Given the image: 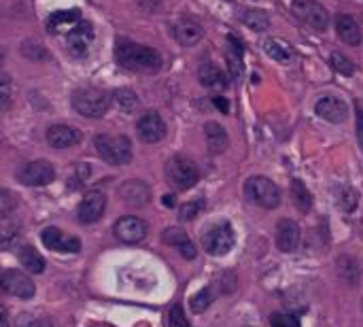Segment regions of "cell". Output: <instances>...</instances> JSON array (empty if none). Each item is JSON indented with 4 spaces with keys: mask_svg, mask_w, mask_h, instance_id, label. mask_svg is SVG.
<instances>
[{
    "mask_svg": "<svg viewBox=\"0 0 363 327\" xmlns=\"http://www.w3.org/2000/svg\"><path fill=\"white\" fill-rule=\"evenodd\" d=\"M314 113L321 119L330 121V124H342V121H346V117H348V104L336 96H325V98L316 100Z\"/></svg>",
    "mask_w": 363,
    "mask_h": 327,
    "instance_id": "2e32d148",
    "label": "cell"
},
{
    "mask_svg": "<svg viewBox=\"0 0 363 327\" xmlns=\"http://www.w3.org/2000/svg\"><path fill=\"white\" fill-rule=\"evenodd\" d=\"M66 43H68V51L76 58L88 56L92 43H94V28L90 22L81 19L68 34H66Z\"/></svg>",
    "mask_w": 363,
    "mask_h": 327,
    "instance_id": "5bb4252c",
    "label": "cell"
},
{
    "mask_svg": "<svg viewBox=\"0 0 363 327\" xmlns=\"http://www.w3.org/2000/svg\"><path fill=\"white\" fill-rule=\"evenodd\" d=\"M264 49L266 54L274 60V62H280V64H289L293 60V51L287 43H282L278 38H268L264 43Z\"/></svg>",
    "mask_w": 363,
    "mask_h": 327,
    "instance_id": "4316f807",
    "label": "cell"
},
{
    "mask_svg": "<svg viewBox=\"0 0 363 327\" xmlns=\"http://www.w3.org/2000/svg\"><path fill=\"white\" fill-rule=\"evenodd\" d=\"M136 130H138L140 141H145L147 145H155V143H159V141H164L166 134H168L166 121L161 119V115L155 113V111H147V113L138 119Z\"/></svg>",
    "mask_w": 363,
    "mask_h": 327,
    "instance_id": "8fae6325",
    "label": "cell"
},
{
    "mask_svg": "<svg viewBox=\"0 0 363 327\" xmlns=\"http://www.w3.org/2000/svg\"><path fill=\"white\" fill-rule=\"evenodd\" d=\"M79 22H81L79 11H76V9H68V11H56V13L49 17L47 26H49V32H56V34L66 32V34H68Z\"/></svg>",
    "mask_w": 363,
    "mask_h": 327,
    "instance_id": "d4e9b609",
    "label": "cell"
},
{
    "mask_svg": "<svg viewBox=\"0 0 363 327\" xmlns=\"http://www.w3.org/2000/svg\"><path fill=\"white\" fill-rule=\"evenodd\" d=\"M164 242H168L170 247H175L185 260H193L197 255L195 244L191 242V238L187 236V232H183L181 228H168V230H164Z\"/></svg>",
    "mask_w": 363,
    "mask_h": 327,
    "instance_id": "44dd1931",
    "label": "cell"
},
{
    "mask_svg": "<svg viewBox=\"0 0 363 327\" xmlns=\"http://www.w3.org/2000/svg\"><path fill=\"white\" fill-rule=\"evenodd\" d=\"M113 232H115V236H117L121 242H126V244H138V242H143V240L147 238L149 225H147V221H143L140 217L130 215V217L117 219L115 225H113Z\"/></svg>",
    "mask_w": 363,
    "mask_h": 327,
    "instance_id": "30bf717a",
    "label": "cell"
},
{
    "mask_svg": "<svg viewBox=\"0 0 363 327\" xmlns=\"http://www.w3.org/2000/svg\"><path fill=\"white\" fill-rule=\"evenodd\" d=\"M338 204H340V209L344 213H353L357 209V204H359V193L353 185H342L338 189Z\"/></svg>",
    "mask_w": 363,
    "mask_h": 327,
    "instance_id": "4dcf8cb0",
    "label": "cell"
},
{
    "mask_svg": "<svg viewBox=\"0 0 363 327\" xmlns=\"http://www.w3.org/2000/svg\"><path fill=\"white\" fill-rule=\"evenodd\" d=\"M22 236V223L15 215L0 217V249H9Z\"/></svg>",
    "mask_w": 363,
    "mask_h": 327,
    "instance_id": "cb8c5ba5",
    "label": "cell"
},
{
    "mask_svg": "<svg viewBox=\"0 0 363 327\" xmlns=\"http://www.w3.org/2000/svg\"><path fill=\"white\" fill-rule=\"evenodd\" d=\"M166 179L168 183L179 189V191H187L191 189L197 181H200V170L195 166V161L187 155H172L166 161Z\"/></svg>",
    "mask_w": 363,
    "mask_h": 327,
    "instance_id": "277c9868",
    "label": "cell"
},
{
    "mask_svg": "<svg viewBox=\"0 0 363 327\" xmlns=\"http://www.w3.org/2000/svg\"><path fill=\"white\" fill-rule=\"evenodd\" d=\"M361 308H363V304H361Z\"/></svg>",
    "mask_w": 363,
    "mask_h": 327,
    "instance_id": "ee69618b",
    "label": "cell"
},
{
    "mask_svg": "<svg viewBox=\"0 0 363 327\" xmlns=\"http://www.w3.org/2000/svg\"><path fill=\"white\" fill-rule=\"evenodd\" d=\"M17 179L28 187H45L56 181V170L47 159H34L17 170Z\"/></svg>",
    "mask_w": 363,
    "mask_h": 327,
    "instance_id": "9c48e42d",
    "label": "cell"
},
{
    "mask_svg": "<svg viewBox=\"0 0 363 327\" xmlns=\"http://www.w3.org/2000/svg\"><path fill=\"white\" fill-rule=\"evenodd\" d=\"M336 32H338L340 40H344L346 45H353V47L361 45V38H363L361 28H359V24L350 15H346V13H338L336 15Z\"/></svg>",
    "mask_w": 363,
    "mask_h": 327,
    "instance_id": "7402d4cb",
    "label": "cell"
},
{
    "mask_svg": "<svg viewBox=\"0 0 363 327\" xmlns=\"http://www.w3.org/2000/svg\"><path fill=\"white\" fill-rule=\"evenodd\" d=\"M168 327H191L181 304H175L168 312Z\"/></svg>",
    "mask_w": 363,
    "mask_h": 327,
    "instance_id": "8d00e7d4",
    "label": "cell"
},
{
    "mask_svg": "<svg viewBox=\"0 0 363 327\" xmlns=\"http://www.w3.org/2000/svg\"><path fill=\"white\" fill-rule=\"evenodd\" d=\"M164 204L166 207H175V196H164Z\"/></svg>",
    "mask_w": 363,
    "mask_h": 327,
    "instance_id": "b9f144b4",
    "label": "cell"
},
{
    "mask_svg": "<svg viewBox=\"0 0 363 327\" xmlns=\"http://www.w3.org/2000/svg\"><path fill=\"white\" fill-rule=\"evenodd\" d=\"M94 149L98 157H102L111 166H126V164L132 161V143L124 134H98L94 138Z\"/></svg>",
    "mask_w": 363,
    "mask_h": 327,
    "instance_id": "3957f363",
    "label": "cell"
},
{
    "mask_svg": "<svg viewBox=\"0 0 363 327\" xmlns=\"http://www.w3.org/2000/svg\"><path fill=\"white\" fill-rule=\"evenodd\" d=\"M0 294H7L19 300H30L36 294L32 278L19 270H0Z\"/></svg>",
    "mask_w": 363,
    "mask_h": 327,
    "instance_id": "ba28073f",
    "label": "cell"
},
{
    "mask_svg": "<svg viewBox=\"0 0 363 327\" xmlns=\"http://www.w3.org/2000/svg\"><path fill=\"white\" fill-rule=\"evenodd\" d=\"M234 244H236V234L227 221L215 223V225L207 228L204 234H202V249L213 257L227 255L234 249Z\"/></svg>",
    "mask_w": 363,
    "mask_h": 327,
    "instance_id": "5b68a950",
    "label": "cell"
},
{
    "mask_svg": "<svg viewBox=\"0 0 363 327\" xmlns=\"http://www.w3.org/2000/svg\"><path fill=\"white\" fill-rule=\"evenodd\" d=\"M204 138H207V147L211 153H223L229 145V136L225 132V128L217 121H209L204 126Z\"/></svg>",
    "mask_w": 363,
    "mask_h": 327,
    "instance_id": "603a6c76",
    "label": "cell"
},
{
    "mask_svg": "<svg viewBox=\"0 0 363 327\" xmlns=\"http://www.w3.org/2000/svg\"><path fill=\"white\" fill-rule=\"evenodd\" d=\"M245 196L261 209H276L280 204V189L268 177H251L245 183Z\"/></svg>",
    "mask_w": 363,
    "mask_h": 327,
    "instance_id": "8992f818",
    "label": "cell"
},
{
    "mask_svg": "<svg viewBox=\"0 0 363 327\" xmlns=\"http://www.w3.org/2000/svg\"><path fill=\"white\" fill-rule=\"evenodd\" d=\"M213 104L221 111V113H229V102L221 96H213Z\"/></svg>",
    "mask_w": 363,
    "mask_h": 327,
    "instance_id": "ab89813d",
    "label": "cell"
},
{
    "mask_svg": "<svg viewBox=\"0 0 363 327\" xmlns=\"http://www.w3.org/2000/svg\"><path fill=\"white\" fill-rule=\"evenodd\" d=\"M270 325L272 327H302L298 317H293V314H278V312L270 317Z\"/></svg>",
    "mask_w": 363,
    "mask_h": 327,
    "instance_id": "74e56055",
    "label": "cell"
},
{
    "mask_svg": "<svg viewBox=\"0 0 363 327\" xmlns=\"http://www.w3.org/2000/svg\"><path fill=\"white\" fill-rule=\"evenodd\" d=\"M330 64H332V68H336L340 74H344V77H350L353 72H355V66L350 64V60L344 56V54H340V51H334L332 56H330Z\"/></svg>",
    "mask_w": 363,
    "mask_h": 327,
    "instance_id": "836d02e7",
    "label": "cell"
},
{
    "mask_svg": "<svg viewBox=\"0 0 363 327\" xmlns=\"http://www.w3.org/2000/svg\"><path fill=\"white\" fill-rule=\"evenodd\" d=\"M47 143L54 149H68V147H74L76 143H81V132L72 126L56 124L47 130Z\"/></svg>",
    "mask_w": 363,
    "mask_h": 327,
    "instance_id": "d6986e66",
    "label": "cell"
},
{
    "mask_svg": "<svg viewBox=\"0 0 363 327\" xmlns=\"http://www.w3.org/2000/svg\"><path fill=\"white\" fill-rule=\"evenodd\" d=\"M5 100H7V92L0 90V102H5Z\"/></svg>",
    "mask_w": 363,
    "mask_h": 327,
    "instance_id": "7bdbcfd3",
    "label": "cell"
},
{
    "mask_svg": "<svg viewBox=\"0 0 363 327\" xmlns=\"http://www.w3.org/2000/svg\"><path fill=\"white\" fill-rule=\"evenodd\" d=\"M106 211V196L102 191H90L86 193V198L79 202V207H76V219L81 223H96L102 219Z\"/></svg>",
    "mask_w": 363,
    "mask_h": 327,
    "instance_id": "7c38bea8",
    "label": "cell"
},
{
    "mask_svg": "<svg viewBox=\"0 0 363 327\" xmlns=\"http://www.w3.org/2000/svg\"><path fill=\"white\" fill-rule=\"evenodd\" d=\"M40 240L49 249V251H56V253H79L81 249V240L76 236H68L64 234L60 228H47L40 234Z\"/></svg>",
    "mask_w": 363,
    "mask_h": 327,
    "instance_id": "4fadbf2b",
    "label": "cell"
},
{
    "mask_svg": "<svg viewBox=\"0 0 363 327\" xmlns=\"http://www.w3.org/2000/svg\"><path fill=\"white\" fill-rule=\"evenodd\" d=\"M17 257H19V264L28 272H32V274H43L45 272L43 255H40L34 247H30V244H22V247L17 249Z\"/></svg>",
    "mask_w": 363,
    "mask_h": 327,
    "instance_id": "484cf974",
    "label": "cell"
},
{
    "mask_svg": "<svg viewBox=\"0 0 363 327\" xmlns=\"http://www.w3.org/2000/svg\"><path fill=\"white\" fill-rule=\"evenodd\" d=\"M15 209H17L15 196L9 189H0V217L15 215Z\"/></svg>",
    "mask_w": 363,
    "mask_h": 327,
    "instance_id": "e575fe53",
    "label": "cell"
},
{
    "mask_svg": "<svg viewBox=\"0 0 363 327\" xmlns=\"http://www.w3.org/2000/svg\"><path fill=\"white\" fill-rule=\"evenodd\" d=\"M119 196L124 200L128 207H145L151 198V189L145 181H138V179H132V181H126L124 185L119 187Z\"/></svg>",
    "mask_w": 363,
    "mask_h": 327,
    "instance_id": "ac0fdd59",
    "label": "cell"
},
{
    "mask_svg": "<svg viewBox=\"0 0 363 327\" xmlns=\"http://www.w3.org/2000/svg\"><path fill=\"white\" fill-rule=\"evenodd\" d=\"M0 327H11V321H9V312L7 308L0 304Z\"/></svg>",
    "mask_w": 363,
    "mask_h": 327,
    "instance_id": "60d3db41",
    "label": "cell"
},
{
    "mask_svg": "<svg viewBox=\"0 0 363 327\" xmlns=\"http://www.w3.org/2000/svg\"><path fill=\"white\" fill-rule=\"evenodd\" d=\"M238 19L245 24L247 28H251L253 32H264L270 28V17L264 13V11H257V9H245L240 11Z\"/></svg>",
    "mask_w": 363,
    "mask_h": 327,
    "instance_id": "83f0119b",
    "label": "cell"
},
{
    "mask_svg": "<svg viewBox=\"0 0 363 327\" xmlns=\"http://www.w3.org/2000/svg\"><path fill=\"white\" fill-rule=\"evenodd\" d=\"M197 79L202 86L213 92H223L227 88V77L223 74V70L217 64H211V62L202 64L197 68Z\"/></svg>",
    "mask_w": 363,
    "mask_h": 327,
    "instance_id": "ffe728a7",
    "label": "cell"
},
{
    "mask_svg": "<svg viewBox=\"0 0 363 327\" xmlns=\"http://www.w3.org/2000/svg\"><path fill=\"white\" fill-rule=\"evenodd\" d=\"M302 230L293 219H280L276 225V247L282 253H293L300 247Z\"/></svg>",
    "mask_w": 363,
    "mask_h": 327,
    "instance_id": "9a60e30c",
    "label": "cell"
},
{
    "mask_svg": "<svg viewBox=\"0 0 363 327\" xmlns=\"http://www.w3.org/2000/svg\"><path fill=\"white\" fill-rule=\"evenodd\" d=\"M115 60L130 72H157L161 68V56L157 49L119 38L115 43Z\"/></svg>",
    "mask_w": 363,
    "mask_h": 327,
    "instance_id": "6da1fadb",
    "label": "cell"
},
{
    "mask_svg": "<svg viewBox=\"0 0 363 327\" xmlns=\"http://www.w3.org/2000/svg\"><path fill=\"white\" fill-rule=\"evenodd\" d=\"M338 274H340V278H342L344 282L357 285V280H359V268H357L355 260L342 255V257L338 260Z\"/></svg>",
    "mask_w": 363,
    "mask_h": 327,
    "instance_id": "1f68e13d",
    "label": "cell"
},
{
    "mask_svg": "<svg viewBox=\"0 0 363 327\" xmlns=\"http://www.w3.org/2000/svg\"><path fill=\"white\" fill-rule=\"evenodd\" d=\"M170 30H172V36L183 47H193L195 43H200L202 36H204V28H202L195 19H189V17L177 19L170 26Z\"/></svg>",
    "mask_w": 363,
    "mask_h": 327,
    "instance_id": "e0dca14e",
    "label": "cell"
},
{
    "mask_svg": "<svg viewBox=\"0 0 363 327\" xmlns=\"http://www.w3.org/2000/svg\"><path fill=\"white\" fill-rule=\"evenodd\" d=\"M113 96L100 88H81L72 94V109L90 119L104 117L111 109Z\"/></svg>",
    "mask_w": 363,
    "mask_h": 327,
    "instance_id": "7a4b0ae2",
    "label": "cell"
},
{
    "mask_svg": "<svg viewBox=\"0 0 363 327\" xmlns=\"http://www.w3.org/2000/svg\"><path fill=\"white\" fill-rule=\"evenodd\" d=\"M355 117H357V138H359V145L363 147V109L359 102H355Z\"/></svg>",
    "mask_w": 363,
    "mask_h": 327,
    "instance_id": "f35d334b",
    "label": "cell"
},
{
    "mask_svg": "<svg viewBox=\"0 0 363 327\" xmlns=\"http://www.w3.org/2000/svg\"><path fill=\"white\" fill-rule=\"evenodd\" d=\"M111 96H113L115 104H117L121 111H124V113H134V111L140 106L138 94H136L134 90H130V88H119V90H115Z\"/></svg>",
    "mask_w": 363,
    "mask_h": 327,
    "instance_id": "f1b7e54d",
    "label": "cell"
},
{
    "mask_svg": "<svg viewBox=\"0 0 363 327\" xmlns=\"http://www.w3.org/2000/svg\"><path fill=\"white\" fill-rule=\"evenodd\" d=\"M213 300H215V294H213V289L211 287H204V289H200L193 298H191V310L193 312H204L211 304H213Z\"/></svg>",
    "mask_w": 363,
    "mask_h": 327,
    "instance_id": "d6a6232c",
    "label": "cell"
},
{
    "mask_svg": "<svg viewBox=\"0 0 363 327\" xmlns=\"http://www.w3.org/2000/svg\"><path fill=\"white\" fill-rule=\"evenodd\" d=\"M202 207H204V202L202 200H191L187 204H183V207L179 209V219L181 221H191L197 217V213L202 211Z\"/></svg>",
    "mask_w": 363,
    "mask_h": 327,
    "instance_id": "d590c367",
    "label": "cell"
},
{
    "mask_svg": "<svg viewBox=\"0 0 363 327\" xmlns=\"http://www.w3.org/2000/svg\"><path fill=\"white\" fill-rule=\"evenodd\" d=\"M291 196H293V204L298 207V211L308 213L312 209V196H310L308 187L304 185V181H300V179L291 181Z\"/></svg>",
    "mask_w": 363,
    "mask_h": 327,
    "instance_id": "f546056e",
    "label": "cell"
},
{
    "mask_svg": "<svg viewBox=\"0 0 363 327\" xmlns=\"http://www.w3.org/2000/svg\"><path fill=\"white\" fill-rule=\"evenodd\" d=\"M291 11L312 30L323 32L330 28V13L316 0H291Z\"/></svg>",
    "mask_w": 363,
    "mask_h": 327,
    "instance_id": "52a82bcc",
    "label": "cell"
}]
</instances>
